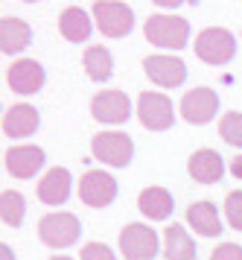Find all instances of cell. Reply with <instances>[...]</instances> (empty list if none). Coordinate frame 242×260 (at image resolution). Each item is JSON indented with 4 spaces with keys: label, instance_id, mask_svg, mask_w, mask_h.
<instances>
[{
    "label": "cell",
    "instance_id": "15",
    "mask_svg": "<svg viewBox=\"0 0 242 260\" xmlns=\"http://www.w3.org/2000/svg\"><path fill=\"white\" fill-rule=\"evenodd\" d=\"M29 41H32V29H29L26 21L12 18V15H6L0 21V50H3V56L23 53V50L29 47Z\"/></svg>",
    "mask_w": 242,
    "mask_h": 260
},
{
    "label": "cell",
    "instance_id": "24",
    "mask_svg": "<svg viewBox=\"0 0 242 260\" xmlns=\"http://www.w3.org/2000/svg\"><path fill=\"white\" fill-rule=\"evenodd\" d=\"M219 135L231 146H242V114L239 111H228L219 123Z\"/></svg>",
    "mask_w": 242,
    "mask_h": 260
},
{
    "label": "cell",
    "instance_id": "18",
    "mask_svg": "<svg viewBox=\"0 0 242 260\" xmlns=\"http://www.w3.org/2000/svg\"><path fill=\"white\" fill-rule=\"evenodd\" d=\"M187 222L193 225V231H198L201 237H216L222 234V219H219V208L213 202H193L187 208Z\"/></svg>",
    "mask_w": 242,
    "mask_h": 260
},
{
    "label": "cell",
    "instance_id": "31",
    "mask_svg": "<svg viewBox=\"0 0 242 260\" xmlns=\"http://www.w3.org/2000/svg\"><path fill=\"white\" fill-rule=\"evenodd\" d=\"M50 260H73V257H64V254H56V257H50Z\"/></svg>",
    "mask_w": 242,
    "mask_h": 260
},
{
    "label": "cell",
    "instance_id": "11",
    "mask_svg": "<svg viewBox=\"0 0 242 260\" xmlns=\"http://www.w3.org/2000/svg\"><path fill=\"white\" fill-rule=\"evenodd\" d=\"M91 114L93 120L99 123H111V126H120L126 123L128 114H131V103L123 91H99V94L91 100Z\"/></svg>",
    "mask_w": 242,
    "mask_h": 260
},
{
    "label": "cell",
    "instance_id": "3",
    "mask_svg": "<svg viewBox=\"0 0 242 260\" xmlns=\"http://www.w3.org/2000/svg\"><path fill=\"white\" fill-rule=\"evenodd\" d=\"M93 21L105 38H123L134 26V12L123 0H96L93 3Z\"/></svg>",
    "mask_w": 242,
    "mask_h": 260
},
{
    "label": "cell",
    "instance_id": "25",
    "mask_svg": "<svg viewBox=\"0 0 242 260\" xmlns=\"http://www.w3.org/2000/svg\"><path fill=\"white\" fill-rule=\"evenodd\" d=\"M225 219L233 231H242V190H231L225 199Z\"/></svg>",
    "mask_w": 242,
    "mask_h": 260
},
{
    "label": "cell",
    "instance_id": "28",
    "mask_svg": "<svg viewBox=\"0 0 242 260\" xmlns=\"http://www.w3.org/2000/svg\"><path fill=\"white\" fill-rule=\"evenodd\" d=\"M231 173H233L236 178H242V155H236V158L231 161Z\"/></svg>",
    "mask_w": 242,
    "mask_h": 260
},
{
    "label": "cell",
    "instance_id": "20",
    "mask_svg": "<svg viewBox=\"0 0 242 260\" xmlns=\"http://www.w3.org/2000/svg\"><path fill=\"white\" fill-rule=\"evenodd\" d=\"M91 29H93L91 18H88V12L79 9V6H67L64 12L58 15V32L67 38V41H73V44L88 41Z\"/></svg>",
    "mask_w": 242,
    "mask_h": 260
},
{
    "label": "cell",
    "instance_id": "2",
    "mask_svg": "<svg viewBox=\"0 0 242 260\" xmlns=\"http://www.w3.org/2000/svg\"><path fill=\"white\" fill-rule=\"evenodd\" d=\"M196 56L204 64H213V68H219V64H228V61L236 56V38H233L231 29H222V26H210V29H201L196 38Z\"/></svg>",
    "mask_w": 242,
    "mask_h": 260
},
{
    "label": "cell",
    "instance_id": "30",
    "mask_svg": "<svg viewBox=\"0 0 242 260\" xmlns=\"http://www.w3.org/2000/svg\"><path fill=\"white\" fill-rule=\"evenodd\" d=\"M0 251H3V260H15V257H12V248L9 246H3Z\"/></svg>",
    "mask_w": 242,
    "mask_h": 260
},
{
    "label": "cell",
    "instance_id": "27",
    "mask_svg": "<svg viewBox=\"0 0 242 260\" xmlns=\"http://www.w3.org/2000/svg\"><path fill=\"white\" fill-rule=\"evenodd\" d=\"M210 260H242V246L236 243H222L210 251Z\"/></svg>",
    "mask_w": 242,
    "mask_h": 260
},
{
    "label": "cell",
    "instance_id": "6",
    "mask_svg": "<svg viewBox=\"0 0 242 260\" xmlns=\"http://www.w3.org/2000/svg\"><path fill=\"white\" fill-rule=\"evenodd\" d=\"M91 152L96 161L108 167H126L134 155V143L126 132H99L91 141Z\"/></svg>",
    "mask_w": 242,
    "mask_h": 260
},
{
    "label": "cell",
    "instance_id": "17",
    "mask_svg": "<svg viewBox=\"0 0 242 260\" xmlns=\"http://www.w3.org/2000/svg\"><path fill=\"white\" fill-rule=\"evenodd\" d=\"M67 196H70V173L64 167H53L38 181V199L44 205H64Z\"/></svg>",
    "mask_w": 242,
    "mask_h": 260
},
{
    "label": "cell",
    "instance_id": "4",
    "mask_svg": "<svg viewBox=\"0 0 242 260\" xmlns=\"http://www.w3.org/2000/svg\"><path fill=\"white\" fill-rule=\"evenodd\" d=\"M79 219L73 216V213H47L41 216V222H38V237H41V243L50 248H67L73 246L76 240H79Z\"/></svg>",
    "mask_w": 242,
    "mask_h": 260
},
{
    "label": "cell",
    "instance_id": "26",
    "mask_svg": "<svg viewBox=\"0 0 242 260\" xmlns=\"http://www.w3.org/2000/svg\"><path fill=\"white\" fill-rule=\"evenodd\" d=\"M79 260H117V254L105 243H88V246H82Z\"/></svg>",
    "mask_w": 242,
    "mask_h": 260
},
{
    "label": "cell",
    "instance_id": "8",
    "mask_svg": "<svg viewBox=\"0 0 242 260\" xmlns=\"http://www.w3.org/2000/svg\"><path fill=\"white\" fill-rule=\"evenodd\" d=\"M79 199L88 208H108L117 199V181L105 170H88L79 178Z\"/></svg>",
    "mask_w": 242,
    "mask_h": 260
},
{
    "label": "cell",
    "instance_id": "1",
    "mask_svg": "<svg viewBox=\"0 0 242 260\" xmlns=\"http://www.w3.org/2000/svg\"><path fill=\"white\" fill-rule=\"evenodd\" d=\"M143 36L149 44L163 50H181L190 38V24L178 15H149L143 24Z\"/></svg>",
    "mask_w": 242,
    "mask_h": 260
},
{
    "label": "cell",
    "instance_id": "29",
    "mask_svg": "<svg viewBox=\"0 0 242 260\" xmlns=\"http://www.w3.org/2000/svg\"><path fill=\"white\" fill-rule=\"evenodd\" d=\"M152 3H158V6H163V9H175V6H181L184 0H152Z\"/></svg>",
    "mask_w": 242,
    "mask_h": 260
},
{
    "label": "cell",
    "instance_id": "12",
    "mask_svg": "<svg viewBox=\"0 0 242 260\" xmlns=\"http://www.w3.org/2000/svg\"><path fill=\"white\" fill-rule=\"evenodd\" d=\"M143 71L149 76L155 85H161V88H175V85H181L187 79V64L181 59H175V56H146L143 59Z\"/></svg>",
    "mask_w": 242,
    "mask_h": 260
},
{
    "label": "cell",
    "instance_id": "23",
    "mask_svg": "<svg viewBox=\"0 0 242 260\" xmlns=\"http://www.w3.org/2000/svg\"><path fill=\"white\" fill-rule=\"evenodd\" d=\"M23 213H26V202L18 190H3V196H0V216H3V222L12 225V228H18L23 222Z\"/></svg>",
    "mask_w": 242,
    "mask_h": 260
},
{
    "label": "cell",
    "instance_id": "5",
    "mask_svg": "<svg viewBox=\"0 0 242 260\" xmlns=\"http://www.w3.org/2000/svg\"><path fill=\"white\" fill-rule=\"evenodd\" d=\"M137 117L149 132H163L175 123L172 100L161 91H143L137 96Z\"/></svg>",
    "mask_w": 242,
    "mask_h": 260
},
{
    "label": "cell",
    "instance_id": "32",
    "mask_svg": "<svg viewBox=\"0 0 242 260\" xmlns=\"http://www.w3.org/2000/svg\"><path fill=\"white\" fill-rule=\"evenodd\" d=\"M23 3H35V0H23Z\"/></svg>",
    "mask_w": 242,
    "mask_h": 260
},
{
    "label": "cell",
    "instance_id": "14",
    "mask_svg": "<svg viewBox=\"0 0 242 260\" xmlns=\"http://www.w3.org/2000/svg\"><path fill=\"white\" fill-rule=\"evenodd\" d=\"M187 173L198 184H216L225 176V161L216 149H196L187 161Z\"/></svg>",
    "mask_w": 242,
    "mask_h": 260
},
{
    "label": "cell",
    "instance_id": "13",
    "mask_svg": "<svg viewBox=\"0 0 242 260\" xmlns=\"http://www.w3.org/2000/svg\"><path fill=\"white\" fill-rule=\"evenodd\" d=\"M44 164V149L41 146H9L6 149V173L15 178H32Z\"/></svg>",
    "mask_w": 242,
    "mask_h": 260
},
{
    "label": "cell",
    "instance_id": "10",
    "mask_svg": "<svg viewBox=\"0 0 242 260\" xmlns=\"http://www.w3.org/2000/svg\"><path fill=\"white\" fill-rule=\"evenodd\" d=\"M44 68L38 64L35 59H18L12 61V68L6 71V82L15 94L21 96H29V94H38L44 88Z\"/></svg>",
    "mask_w": 242,
    "mask_h": 260
},
{
    "label": "cell",
    "instance_id": "19",
    "mask_svg": "<svg viewBox=\"0 0 242 260\" xmlns=\"http://www.w3.org/2000/svg\"><path fill=\"white\" fill-rule=\"evenodd\" d=\"M163 254L166 260H196V243L184 231V225H166L163 228Z\"/></svg>",
    "mask_w": 242,
    "mask_h": 260
},
{
    "label": "cell",
    "instance_id": "21",
    "mask_svg": "<svg viewBox=\"0 0 242 260\" xmlns=\"http://www.w3.org/2000/svg\"><path fill=\"white\" fill-rule=\"evenodd\" d=\"M137 208L152 222L169 219V213H172V196H169V190H163V187H146L137 196Z\"/></svg>",
    "mask_w": 242,
    "mask_h": 260
},
{
    "label": "cell",
    "instance_id": "7",
    "mask_svg": "<svg viewBox=\"0 0 242 260\" xmlns=\"http://www.w3.org/2000/svg\"><path fill=\"white\" fill-rule=\"evenodd\" d=\"M120 254L126 260H152L158 254V234L143 222H128L120 231Z\"/></svg>",
    "mask_w": 242,
    "mask_h": 260
},
{
    "label": "cell",
    "instance_id": "22",
    "mask_svg": "<svg viewBox=\"0 0 242 260\" xmlns=\"http://www.w3.org/2000/svg\"><path fill=\"white\" fill-rule=\"evenodd\" d=\"M82 61H85V71H88V76H91L93 82H108L111 73H114L111 53H108L105 47H99V44H93V47L85 50Z\"/></svg>",
    "mask_w": 242,
    "mask_h": 260
},
{
    "label": "cell",
    "instance_id": "9",
    "mask_svg": "<svg viewBox=\"0 0 242 260\" xmlns=\"http://www.w3.org/2000/svg\"><path fill=\"white\" fill-rule=\"evenodd\" d=\"M181 117L193 126H204L219 111V94L213 88H193L181 96Z\"/></svg>",
    "mask_w": 242,
    "mask_h": 260
},
{
    "label": "cell",
    "instance_id": "16",
    "mask_svg": "<svg viewBox=\"0 0 242 260\" xmlns=\"http://www.w3.org/2000/svg\"><path fill=\"white\" fill-rule=\"evenodd\" d=\"M38 123H41L38 111L26 103H18L3 114V135L6 138H29L38 129Z\"/></svg>",
    "mask_w": 242,
    "mask_h": 260
}]
</instances>
